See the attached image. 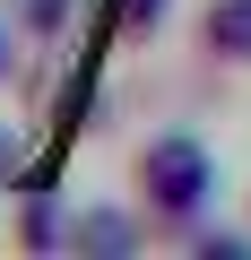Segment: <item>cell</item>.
I'll return each instance as SVG.
<instances>
[{"label": "cell", "instance_id": "6da1fadb", "mask_svg": "<svg viewBox=\"0 0 251 260\" xmlns=\"http://www.w3.org/2000/svg\"><path fill=\"white\" fill-rule=\"evenodd\" d=\"M217 191H225V174L199 130H148L130 148V200L156 243H182L199 217H217Z\"/></svg>", "mask_w": 251, "mask_h": 260}, {"label": "cell", "instance_id": "7a4b0ae2", "mask_svg": "<svg viewBox=\"0 0 251 260\" xmlns=\"http://www.w3.org/2000/svg\"><path fill=\"white\" fill-rule=\"evenodd\" d=\"M148 217L139 200H78L69 208V251H148Z\"/></svg>", "mask_w": 251, "mask_h": 260}, {"label": "cell", "instance_id": "3957f363", "mask_svg": "<svg viewBox=\"0 0 251 260\" xmlns=\"http://www.w3.org/2000/svg\"><path fill=\"white\" fill-rule=\"evenodd\" d=\"M9 200H18L9 208V243L18 251H69V200L52 182H18Z\"/></svg>", "mask_w": 251, "mask_h": 260}, {"label": "cell", "instance_id": "277c9868", "mask_svg": "<svg viewBox=\"0 0 251 260\" xmlns=\"http://www.w3.org/2000/svg\"><path fill=\"white\" fill-rule=\"evenodd\" d=\"M191 35H199V52L217 70H251V0H208Z\"/></svg>", "mask_w": 251, "mask_h": 260}, {"label": "cell", "instance_id": "5b68a950", "mask_svg": "<svg viewBox=\"0 0 251 260\" xmlns=\"http://www.w3.org/2000/svg\"><path fill=\"white\" fill-rule=\"evenodd\" d=\"M9 18H18V35H26V44H61V35H69V18H78V0H9Z\"/></svg>", "mask_w": 251, "mask_h": 260}, {"label": "cell", "instance_id": "8992f818", "mask_svg": "<svg viewBox=\"0 0 251 260\" xmlns=\"http://www.w3.org/2000/svg\"><path fill=\"white\" fill-rule=\"evenodd\" d=\"M165 18H173V0H113V35L121 44H148Z\"/></svg>", "mask_w": 251, "mask_h": 260}, {"label": "cell", "instance_id": "52a82bcc", "mask_svg": "<svg viewBox=\"0 0 251 260\" xmlns=\"http://www.w3.org/2000/svg\"><path fill=\"white\" fill-rule=\"evenodd\" d=\"M18 182H26V139L0 121V191H18Z\"/></svg>", "mask_w": 251, "mask_h": 260}, {"label": "cell", "instance_id": "ba28073f", "mask_svg": "<svg viewBox=\"0 0 251 260\" xmlns=\"http://www.w3.org/2000/svg\"><path fill=\"white\" fill-rule=\"evenodd\" d=\"M18 70H26V35L18 18H0V87H18Z\"/></svg>", "mask_w": 251, "mask_h": 260}, {"label": "cell", "instance_id": "9c48e42d", "mask_svg": "<svg viewBox=\"0 0 251 260\" xmlns=\"http://www.w3.org/2000/svg\"><path fill=\"white\" fill-rule=\"evenodd\" d=\"M242 217H251V191H242Z\"/></svg>", "mask_w": 251, "mask_h": 260}]
</instances>
